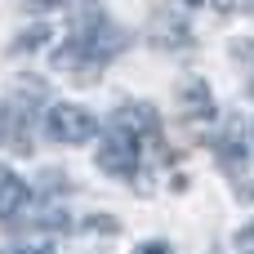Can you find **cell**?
Segmentation results:
<instances>
[{
  "instance_id": "obj_1",
  "label": "cell",
  "mask_w": 254,
  "mask_h": 254,
  "mask_svg": "<svg viewBox=\"0 0 254 254\" xmlns=\"http://www.w3.org/2000/svg\"><path fill=\"white\" fill-rule=\"evenodd\" d=\"M45 129H49V138L54 143H89L94 134H98V121L85 112V107H76V103H58V107H49V116H45Z\"/></svg>"
},
{
  "instance_id": "obj_2",
  "label": "cell",
  "mask_w": 254,
  "mask_h": 254,
  "mask_svg": "<svg viewBox=\"0 0 254 254\" xmlns=\"http://www.w3.org/2000/svg\"><path fill=\"white\" fill-rule=\"evenodd\" d=\"M138 152H143V143H138L134 134H125V129L112 125V129L103 134V143H98V165H103L107 174H116V179H134Z\"/></svg>"
},
{
  "instance_id": "obj_3",
  "label": "cell",
  "mask_w": 254,
  "mask_h": 254,
  "mask_svg": "<svg viewBox=\"0 0 254 254\" xmlns=\"http://www.w3.org/2000/svg\"><path fill=\"white\" fill-rule=\"evenodd\" d=\"M112 125L125 129V134H134L143 147H161V116H156V107H147V103H125Z\"/></svg>"
},
{
  "instance_id": "obj_4",
  "label": "cell",
  "mask_w": 254,
  "mask_h": 254,
  "mask_svg": "<svg viewBox=\"0 0 254 254\" xmlns=\"http://www.w3.org/2000/svg\"><path fill=\"white\" fill-rule=\"evenodd\" d=\"M147 40H152L156 49H188V45H192L188 18H183V13H170V9H156L152 22H147Z\"/></svg>"
},
{
  "instance_id": "obj_5",
  "label": "cell",
  "mask_w": 254,
  "mask_h": 254,
  "mask_svg": "<svg viewBox=\"0 0 254 254\" xmlns=\"http://www.w3.org/2000/svg\"><path fill=\"white\" fill-rule=\"evenodd\" d=\"M179 107H183V116L188 121H210L214 116V98H210V85L205 80H183V89H179Z\"/></svg>"
},
{
  "instance_id": "obj_6",
  "label": "cell",
  "mask_w": 254,
  "mask_h": 254,
  "mask_svg": "<svg viewBox=\"0 0 254 254\" xmlns=\"http://www.w3.org/2000/svg\"><path fill=\"white\" fill-rule=\"evenodd\" d=\"M0 147H13V152H31V134H27V116L9 103H0Z\"/></svg>"
},
{
  "instance_id": "obj_7",
  "label": "cell",
  "mask_w": 254,
  "mask_h": 254,
  "mask_svg": "<svg viewBox=\"0 0 254 254\" xmlns=\"http://www.w3.org/2000/svg\"><path fill=\"white\" fill-rule=\"evenodd\" d=\"M27 201H31V196H27V183H22L18 174L0 170V219H13Z\"/></svg>"
},
{
  "instance_id": "obj_8",
  "label": "cell",
  "mask_w": 254,
  "mask_h": 254,
  "mask_svg": "<svg viewBox=\"0 0 254 254\" xmlns=\"http://www.w3.org/2000/svg\"><path fill=\"white\" fill-rule=\"evenodd\" d=\"M214 152H219V161H223L228 170H237V165H246V138H241V125H228V129L219 134V143H214Z\"/></svg>"
},
{
  "instance_id": "obj_9",
  "label": "cell",
  "mask_w": 254,
  "mask_h": 254,
  "mask_svg": "<svg viewBox=\"0 0 254 254\" xmlns=\"http://www.w3.org/2000/svg\"><path fill=\"white\" fill-rule=\"evenodd\" d=\"M45 40H49V27H45V22H36L31 31H22V36L9 45V54H31V49H36V45H45Z\"/></svg>"
},
{
  "instance_id": "obj_10",
  "label": "cell",
  "mask_w": 254,
  "mask_h": 254,
  "mask_svg": "<svg viewBox=\"0 0 254 254\" xmlns=\"http://www.w3.org/2000/svg\"><path fill=\"white\" fill-rule=\"evenodd\" d=\"M27 223H36V228H54V232H63V228H67V214H63L58 205H45V210H36V214H27Z\"/></svg>"
},
{
  "instance_id": "obj_11",
  "label": "cell",
  "mask_w": 254,
  "mask_h": 254,
  "mask_svg": "<svg viewBox=\"0 0 254 254\" xmlns=\"http://www.w3.org/2000/svg\"><path fill=\"white\" fill-rule=\"evenodd\" d=\"M85 232H116V219H85Z\"/></svg>"
},
{
  "instance_id": "obj_12",
  "label": "cell",
  "mask_w": 254,
  "mask_h": 254,
  "mask_svg": "<svg viewBox=\"0 0 254 254\" xmlns=\"http://www.w3.org/2000/svg\"><path fill=\"white\" fill-rule=\"evenodd\" d=\"M237 250H241V254H254V223L246 228V232H241V241H237Z\"/></svg>"
},
{
  "instance_id": "obj_13",
  "label": "cell",
  "mask_w": 254,
  "mask_h": 254,
  "mask_svg": "<svg viewBox=\"0 0 254 254\" xmlns=\"http://www.w3.org/2000/svg\"><path fill=\"white\" fill-rule=\"evenodd\" d=\"M22 4H27V9H36V13H45V9H58L63 0H22Z\"/></svg>"
},
{
  "instance_id": "obj_14",
  "label": "cell",
  "mask_w": 254,
  "mask_h": 254,
  "mask_svg": "<svg viewBox=\"0 0 254 254\" xmlns=\"http://www.w3.org/2000/svg\"><path fill=\"white\" fill-rule=\"evenodd\" d=\"M4 254H54V246H22V250H4Z\"/></svg>"
},
{
  "instance_id": "obj_15",
  "label": "cell",
  "mask_w": 254,
  "mask_h": 254,
  "mask_svg": "<svg viewBox=\"0 0 254 254\" xmlns=\"http://www.w3.org/2000/svg\"><path fill=\"white\" fill-rule=\"evenodd\" d=\"M138 254H174V250H170V246H161V241H152V246H143Z\"/></svg>"
},
{
  "instance_id": "obj_16",
  "label": "cell",
  "mask_w": 254,
  "mask_h": 254,
  "mask_svg": "<svg viewBox=\"0 0 254 254\" xmlns=\"http://www.w3.org/2000/svg\"><path fill=\"white\" fill-rule=\"evenodd\" d=\"M241 196H246V201H254V183H241Z\"/></svg>"
},
{
  "instance_id": "obj_17",
  "label": "cell",
  "mask_w": 254,
  "mask_h": 254,
  "mask_svg": "<svg viewBox=\"0 0 254 254\" xmlns=\"http://www.w3.org/2000/svg\"><path fill=\"white\" fill-rule=\"evenodd\" d=\"M188 4H210V0H188Z\"/></svg>"
},
{
  "instance_id": "obj_18",
  "label": "cell",
  "mask_w": 254,
  "mask_h": 254,
  "mask_svg": "<svg viewBox=\"0 0 254 254\" xmlns=\"http://www.w3.org/2000/svg\"><path fill=\"white\" fill-rule=\"evenodd\" d=\"M250 94H254V80H250Z\"/></svg>"
}]
</instances>
